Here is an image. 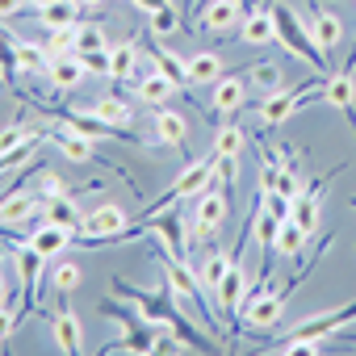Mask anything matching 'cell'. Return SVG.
Returning a JSON list of instances; mask_svg holds the SVG:
<instances>
[{
	"label": "cell",
	"instance_id": "e575fe53",
	"mask_svg": "<svg viewBox=\"0 0 356 356\" xmlns=\"http://www.w3.org/2000/svg\"><path fill=\"white\" fill-rule=\"evenodd\" d=\"M47 214H51V222H63V227H72V231H80V210H76V202L63 193V197H55V202H47Z\"/></svg>",
	"mask_w": 356,
	"mask_h": 356
},
{
	"label": "cell",
	"instance_id": "c3c4849f",
	"mask_svg": "<svg viewBox=\"0 0 356 356\" xmlns=\"http://www.w3.org/2000/svg\"><path fill=\"white\" fill-rule=\"evenodd\" d=\"M80 5H84V9H101V5H105V0H80Z\"/></svg>",
	"mask_w": 356,
	"mask_h": 356
},
{
	"label": "cell",
	"instance_id": "5b68a950",
	"mask_svg": "<svg viewBox=\"0 0 356 356\" xmlns=\"http://www.w3.org/2000/svg\"><path fill=\"white\" fill-rule=\"evenodd\" d=\"M214 181H218V176H214V155H210V159H193L181 176H176V185H172L163 197H155V202L147 206L143 218H151V214H159V210H168V206H176V202H185V197H197V193L210 189Z\"/></svg>",
	"mask_w": 356,
	"mask_h": 356
},
{
	"label": "cell",
	"instance_id": "f907efd6",
	"mask_svg": "<svg viewBox=\"0 0 356 356\" xmlns=\"http://www.w3.org/2000/svg\"><path fill=\"white\" fill-rule=\"evenodd\" d=\"M0 38H5V30H0Z\"/></svg>",
	"mask_w": 356,
	"mask_h": 356
},
{
	"label": "cell",
	"instance_id": "e0dca14e",
	"mask_svg": "<svg viewBox=\"0 0 356 356\" xmlns=\"http://www.w3.org/2000/svg\"><path fill=\"white\" fill-rule=\"evenodd\" d=\"M130 88H134V97L143 101V105H168V97L176 92V84L155 67V72H143V76H134L130 80Z\"/></svg>",
	"mask_w": 356,
	"mask_h": 356
},
{
	"label": "cell",
	"instance_id": "8d00e7d4",
	"mask_svg": "<svg viewBox=\"0 0 356 356\" xmlns=\"http://www.w3.org/2000/svg\"><path fill=\"white\" fill-rule=\"evenodd\" d=\"M92 113L105 118V122H113V126H130V105L118 101V97H101V101L92 105Z\"/></svg>",
	"mask_w": 356,
	"mask_h": 356
},
{
	"label": "cell",
	"instance_id": "816d5d0a",
	"mask_svg": "<svg viewBox=\"0 0 356 356\" xmlns=\"http://www.w3.org/2000/svg\"><path fill=\"white\" fill-rule=\"evenodd\" d=\"M0 72H5V63H0Z\"/></svg>",
	"mask_w": 356,
	"mask_h": 356
},
{
	"label": "cell",
	"instance_id": "8fae6325",
	"mask_svg": "<svg viewBox=\"0 0 356 356\" xmlns=\"http://www.w3.org/2000/svg\"><path fill=\"white\" fill-rule=\"evenodd\" d=\"M47 210V202L34 189H13L9 197H0V227H26Z\"/></svg>",
	"mask_w": 356,
	"mask_h": 356
},
{
	"label": "cell",
	"instance_id": "f546056e",
	"mask_svg": "<svg viewBox=\"0 0 356 356\" xmlns=\"http://www.w3.org/2000/svg\"><path fill=\"white\" fill-rule=\"evenodd\" d=\"M227 268H231V256L227 252H218V248H210V256L202 260V268H197V277H202V285L214 293L218 285H222V277H227Z\"/></svg>",
	"mask_w": 356,
	"mask_h": 356
},
{
	"label": "cell",
	"instance_id": "4fadbf2b",
	"mask_svg": "<svg viewBox=\"0 0 356 356\" xmlns=\"http://www.w3.org/2000/svg\"><path fill=\"white\" fill-rule=\"evenodd\" d=\"M239 38H243L248 47H268V42H277L273 9H268V5H264V9H248L243 22H239Z\"/></svg>",
	"mask_w": 356,
	"mask_h": 356
},
{
	"label": "cell",
	"instance_id": "ba28073f",
	"mask_svg": "<svg viewBox=\"0 0 356 356\" xmlns=\"http://www.w3.org/2000/svg\"><path fill=\"white\" fill-rule=\"evenodd\" d=\"M126 227H130V214H126L122 206L105 202V206H97L92 214H84V222H80V231H76V248H92L97 239H109V235H118V231H126Z\"/></svg>",
	"mask_w": 356,
	"mask_h": 356
},
{
	"label": "cell",
	"instance_id": "bcb514c9",
	"mask_svg": "<svg viewBox=\"0 0 356 356\" xmlns=\"http://www.w3.org/2000/svg\"><path fill=\"white\" fill-rule=\"evenodd\" d=\"M130 5H134V9H143V13H155L159 5H168V0H130Z\"/></svg>",
	"mask_w": 356,
	"mask_h": 356
},
{
	"label": "cell",
	"instance_id": "8992f818",
	"mask_svg": "<svg viewBox=\"0 0 356 356\" xmlns=\"http://www.w3.org/2000/svg\"><path fill=\"white\" fill-rule=\"evenodd\" d=\"M323 92V84L318 80H306V84H293V88H277V92H268V101L260 105V122L264 126H277V122H285V118H293L306 101H314Z\"/></svg>",
	"mask_w": 356,
	"mask_h": 356
},
{
	"label": "cell",
	"instance_id": "f35d334b",
	"mask_svg": "<svg viewBox=\"0 0 356 356\" xmlns=\"http://www.w3.org/2000/svg\"><path fill=\"white\" fill-rule=\"evenodd\" d=\"M34 193H38L42 202H55V197H63V193H67V189H63V176H59V172H42Z\"/></svg>",
	"mask_w": 356,
	"mask_h": 356
},
{
	"label": "cell",
	"instance_id": "681fc988",
	"mask_svg": "<svg viewBox=\"0 0 356 356\" xmlns=\"http://www.w3.org/2000/svg\"><path fill=\"white\" fill-rule=\"evenodd\" d=\"M9 302V293H5V277H0V306H5Z\"/></svg>",
	"mask_w": 356,
	"mask_h": 356
},
{
	"label": "cell",
	"instance_id": "83f0119b",
	"mask_svg": "<svg viewBox=\"0 0 356 356\" xmlns=\"http://www.w3.org/2000/svg\"><path fill=\"white\" fill-rule=\"evenodd\" d=\"M222 76V59L214 55V51H197L193 59H189V80L193 84H214Z\"/></svg>",
	"mask_w": 356,
	"mask_h": 356
},
{
	"label": "cell",
	"instance_id": "7c38bea8",
	"mask_svg": "<svg viewBox=\"0 0 356 356\" xmlns=\"http://www.w3.org/2000/svg\"><path fill=\"white\" fill-rule=\"evenodd\" d=\"M243 13H248L243 0H210V5L202 9V17H197V26H202V30H210V34H222V30L239 26V22H243Z\"/></svg>",
	"mask_w": 356,
	"mask_h": 356
},
{
	"label": "cell",
	"instance_id": "6da1fadb",
	"mask_svg": "<svg viewBox=\"0 0 356 356\" xmlns=\"http://www.w3.org/2000/svg\"><path fill=\"white\" fill-rule=\"evenodd\" d=\"M348 323H356V302H348V306H339V310H323V314H314V318H306L302 327H293L281 343H277V352L281 356H298V352H323V339H331L335 331H343Z\"/></svg>",
	"mask_w": 356,
	"mask_h": 356
},
{
	"label": "cell",
	"instance_id": "30bf717a",
	"mask_svg": "<svg viewBox=\"0 0 356 356\" xmlns=\"http://www.w3.org/2000/svg\"><path fill=\"white\" fill-rule=\"evenodd\" d=\"M47 256L34 243H17V273H22V314H34L38 306V281H42Z\"/></svg>",
	"mask_w": 356,
	"mask_h": 356
},
{
	"label": "cell",
	"instance_id": "44dd1931",
	"mask_svg": "<svg viewBox=\"0 0 356 356\" xmlns=\"http://www.w3.org/2000/svg\"><path fill=\"white\" fill-rule=\"evenodd\" d=\"M155 138L163 147H185L189 138V126H185V113H176L168 105H155Z\"/></svg>",
	"mask_w": 356,
	"mask_h": 356
},
{
	"label": "cell",
	"instance_id": "60d3db41",
	"mask_svg": "<svg viewBox=\"0 0 356 356\" xmlns=\"http://www.w3.org/2000/svg\"><path fill=\"white\" fill-rule=\"evenodd\" d=\"M76 26H80V22H76ZM76 26L51 30V59H55V55H67V51H76Z\"/></svg>",
	"mask_w": 356,
	"mask_h": 356
},
{
	"label": "cell",
	"instance_id": "2e32d148",
	"mask_svg": "<svg viewBox=\"0 0 356 356\" xmlns=\"http://www.w3.org/2000/svg\"><path fill=\"white\" fill-rule=\"evenodd\" d=\"M30 243L51 260V256H59L63 248H72V243H76V231H72V227H63V222H51V218H47V222H38V227H34Z\"/></svg>",
	"mask_w": 356,
	"mask_h": 356
},
{
	"label": "cell",
	"instance_id": "d6986e66",
	"mask_svg": "<svg viewBox=\"0 0 356 356\" xmlns=\"http://www.w3.org/2000/svg\"><path fill=\"white\" fill-rule=\"evenodd\" d=\"M243 289H248V273H243L239 264H231V268H227V277H222V285L214 289V298H218V306H222V314H231L235 323H239V306H243Z\"/></svg>",
	"mask_w": 356,
	"mask_h": 356
},
{
	"label": "cell",
	"instance_id": "7bdbcfd3",
	"mask_svg": "<svg viewBox=\"0 0 356 356\" xmlns=\"http://www.w3.org/2000/svg\"><path fill=\"white\" fill-rule=\"evenodd\" d=\"M80 59H84L88 76H109V47H105V51H84Z\"/></svg>",
	"mask_w": 356,
	"mask_h": 356
},
{
	"label": "cell",
	"instance_id": "7dc6e473",
	"mask_svg": "<svg viewBox=\"0 0 356 356\" xmlns=\"http://www.w3.org/2000/svg\"><path fill=\"white\" fill-rule=\"evenodd\" d=\"M42 5H55V0H30V9H34V13H38Z\"/></svg>",
	"mask_w": 356,
	"mask_h": 356
},
{
	"label": "cell",
	"instance_id": "ab89813d",
	"mask_svg": "<svg viewBox=\"0 0 356 356\" xmlns=\"http://www.w3.org/2000/svg\"><path fill=\"white\" fill-rule=\"evenodd\" d=\"M260 197H264V210H268L277 222L293 218V197H285V193H260Z\"/></svg>",
	"mask_w": 356,
	"mask_h": 356
},
{
	"label": "cell",
	"instance_id": "9c48e42d",
	"mask_svg": "<svg viewBox=\"0 0 356 356\" xmlns=\"http://www.w3.org/2000/svg\"><path fill=\"white\" fill-rule=\"evenodd\" d=\"M281 314H285V293H252V298H243V306H239V323L243 327H256V331H273L277 323H281Z\"/></svg>",
	"mask_w": 356,
	"mask_h": 356
},
{
	"label": "cell",
	"instance_id": "277c9868",
	"mask_svg": "<svg viewBox=\"0 0 356 356\" xmlns=\"http://www.w3.org/2000/svg\"><path fill=\"white\" fill-rule=\"evenodd\" d=\"M101 310L109 314V318H118L122 323V339L118 343H109L105 352H155V339H159V331H155V323H147L143 314H134V310H126V306H118V302H101Z\"/></svg>",
	"mask_w": 356,
	"mask_h": 356
},
{
	"label": "cell",
	"instance_id": "4dcf8cb0",
	"mask_svg": "<svg viewBox=\"0 0 356 356\" xmlns=\"http://www.w3.org/2000/svg\"><path fill=\"white\" fill-rule=\"evenodd\" d=\"M306 243H310V235H306L293 218H285V222L277 227V252H281V256H302Z\"/></svg>",
	"mask_w": 356,
	"mask_h": 356
},
{
	"label": "cell",
	"instance_id": "d4e9b609",
	"mask_svg": "<svg viewBox=\"0 0 356 356\" xmlns=\"http://www.w3.org/2000/svg\"><path fill=\"white\" fill-rule=\"evenodd\" d=\"M147 55L155 59V67H159L176 88H189V84H193V80H189V59H176V55H168V51H163V47H155V42L147 47Z\"/></svg>",
	"mask_w": 356,
	"mask_h": 356
},
{
	"label": "cell",
	"instance_id": "836d02e7",
	"mask_svg": "<svg viewBox=\"0 0 356 356\" xmlns=\"http://www.w3.org/2000/svg\"><path fill=\"white\" fill-rule=\"evenodd\" d=\"M252 84H260V88H268V92H277V88H285V76H281V67L277 63H252L248 72H243Z\"/></svg>",
	"mask_w": 356,
	"mask_h": 356
},
{
	"label": "cell",
	"instance_id": "9a60e30c",
	"mask_svg": "<svg viewBox=\"0 0 356 356\" xmlns=\"http://www.w3.org/2000/svg\"><path fill=\"white\" fill-rule=\"evenodd\" d=\"M323 101L335 105V109H343V113L352 118V126H356V80H352L348 72L323 76Z\"/></svg>",
	"mask_w": 356,
	"mask_h": 356
},
{
	"label": "cell",
	"instance_id": "74e56055",
	"mask_svg": "<svg viewBox=\"0 0 356 356\" xmlns=\"http://www.w3.org/2000/svg\"><path fill=\"white\" fill-rule=\"evenodd\" d=\"M109 42H105V30L101 26H88V22H80L76 26V55H84V51H105Z\"/></svg>",
	"mask_w": 356,
	"mask_h": 356
},
{
	"label": "cell",
	"instance_id": "52a82bcc",
	"mask_svg": "<svg viewBox=\"0 0 356 356\" xmlns=\"http://www.w3.org/2000/svg\"><path fill=\"white\" fill-rule=\"evenodd\" d=\"M227 214H231V197H227V189L214 181L210 189L197 193V206H193V231H197V239L218 235L222 222H227Z\"/></svg>",
	"mask_w": 356,
	"mask_h": 356
},
{
	"label": "cell",
	"instance_id": "ffe728a7",
	"mask_svg": "<svg viewBox=\"0 0 356 356\" xmlns=\"http://www.w3.org/2000/svg\"><path fill=\"white\" fill-rule=\"evenodd\" d=\"M55 343H59V352H67V356L84 352V331H80V318H76V310L67 306V298H63V306H59V314H55Z\"/></svg>",
	"mask_w": 356,
	"mask_h": 356
},
{
	"label": "cell",
	"instance_id": "ee69618b",
	"mask_svg": "<svg viewBox=\"0 0 356 356\" xmlns=\"http://www.w3.org/2000/svg\"><path fill=\"white\" fill-rule=\"evenodd\" d=\"M17 331V318H13V306L5 302V306H0V348H5L9 343V335Z\"/></svg>",
	"mask_w": 356,
	"mask_h": 356
},
{
	"label": "cell",
	"instance_id": "cb8c5ba5",
	"mask_svg": "<svg viewBox=\"0 0 356 356\" xmlns=\"http://www.w3.org/2000/svg\"><path fill=\"white\" fill-rule=\"evenodd\" d=\"M80 13H84L80 0H55V5L38 9V22H42V30H63V26H76Z\"/></svg>",
	"mask_w": 356,
	"mask_h": 356
},
{
	"label": "cell",
	"instance_id": "f6af8a7d",
	"mask_svg": "<svg viewBox=\"0 0 356 356\" xmlns=\"http://www.w3.org/2000/svg\"><path fill=\"white\" fill-rule=\"evenodd\" d=\"M30 9V0H0V17H17Z\"/></svg>",
	"mask_w": 356,
	"mask_h": 356
},
{
	"label": "cell",
	"instance_id": "d6a6232c",
	"mask_svg": "<svg viewBox=\"0 0 356 356\" xmlns=\"http://www.w3.org/2000/svg\"><path fill=\"white\" fill-rule=\"evenodd\" d=\"M51 281H55V289H59V298H72V293L80 289V281H84V273H80V264H72V260H63V264H55V273H51Z\"/></svg>",
	"mask_w": 356,
	"mask_h": 356
},
{
	"label": "cell",
	"instance_id": "ac0fdd59",
	"mask_svg": "<svg viewBox=\"0 0 356 356\" xmlns=\"http://www.w3.org/2000/svg\"><path fill=\"white\" fill-rule=\"evenodd\" d=\"M243 97H248L243 76H218L214 88H210V109H214V113H235V109L243 105Z\"/></svg>",
	"mask_w": 356,
	"mask_h": 356
},
{
	"label": "cell",
	"instance_id": "4316f807",
	"mask_svg": "<svg viewBox=\"0 0 356 356\" xmlns=\"http://www.w3.org/2000/svg\"><path fill=\"white\" fill-rule=\"evenodd\" d=\"M59 147H63V155L76 159V163L97 159V138H88V134H80V130H63V134H59Z\"/></svg>",
	"mask_w": 356,
	"mask_h": 356
},
{
	"label": "cell",
	"instance_id": "7a4b0ae2",
	"mask_svg": "<svg viewBox=\"0 0 356 356\" xmlns=\"http://www.w3.org/2000/svg\"><path fill=\"white\" fill-rule=\"evenodd\" d=\"M159 268H163V281L172 285V293L181 298V302H189L193 310H197V318L210 327V331H218V323H214V314H210V289L202 285V277L181 260V256H159Z\"/></svg>",
	"mask_w": 356,
	"mask_h": 356
},
{
	"label": "cell",
	"instance_id": "3957f363",
	"mask_svg": "<svg viewBox=\"0 0 356 356\" xmlns=\"http://www.w3.org/2000/svg\"><path fill=\"white\" fill-rule=\"evenodd\" d=\"M268 9H273V22H277V42H281L289 55H298L302 63H310L314 72H327V55L318 51L314 34H310V30H302L298 13H293L289 5H281V0H273Z\"/></svg>",
	"mask_w": 356,
	"mask_h": 356
},
{
	"label": "cell",
	"instance_id": "b9f144b4",
	"mask_svg": "<svg viewBox=\"0 0 356 356\" xmlns=\"http://www.w3.org/2000/svg\"><path fill=\"white\" fill-rule=\"evenodd\" d=\"M26 138H38V130L34 126H5V130H0V151H13Z\"/></svg>",
	"mask_w": 356,
	"mask_h": 356
},
{
	"label": "cell",
	"instance_id": "d590c367",
	"mask_svg": "<svg viewBox=\"0 0 356 356\" xmlns=\"http://www.w3.org/2000/svg\"><path fill=\"white\" fill-rule=\"evenodd\" d=\"M181 30V13H176V5L168 0V5H159L155 13H151V34L155 38H168V34H176Z\"/></svg>",
	"mask_w": 356,
	"mask_h": 356
},
{
	"label": "cell",
	"instance_id": "f1b7e54d",
	"mask_svg": "<svg viewBox=\"0 0 356 356\" xmlns=\"http://www.w3.org/2000/svg\"><path fill=\"white\" fill-rule=\"evenodd\" d=\"M293 222H298L306 235H314V231H318V189H314V193L306 189V193H298V197H293Z\"/></svg>",
	"mask_w": 356,
	"mask_h": 356
},
{
	"label": "cell",
	"instance_id": "5bb4252c",
	"mask_svg": "<svg viewBox=\"0 0 356 356\" xmlns=\"http://www.w3.org/2000/svg\"><path fill=\"white\" fill-rule=\"evenodd\" d=\"M47 76H51V84H55L59 92H72V88L84 84L88 67H84V59H80L76 51H67V55H55V59L47 63Z\"/></svg>",
	"mask_w": 356,
	"mask_h": 356
},
{
	"label": "cell",
	"instance_id": "603a6c76",
	"mask_svg": "<svg viewBox=\"0 0 356 356\" xmlns=\"http://www.w3.org/2000/svg\"><path fill=\"white\" fill-rule=\"evenodd\" d=\"M310 34H314L318 51H323V55H331V51L339 47V38H343V26H339V17H335V13L314 9V17H310Z\"/></svg>",
	"mask_w": 356,
	"mask_h": 356
},
{
	"label": "cell",
	"instance_id": "f5cc1de1",
	"mask_svg": "<svg viewBox=\"0 0 356 356\" xmlns=\"http://www.w3.org/2000/svg\"><path fill=\"white\" fill-rule=\"evenodd\" d=\"M243 5H252V0H243Z\"/></svg>",
	"mask_w": 356,
	"mask_h": 356
},
{
	"label": "cell",
	"instance_id": "484cf974",
	"mask_svg": "<svg viewBox=\"0 0 356 356\" xmlns=\"http://www.w3.org/2000/svg\"><path fill=\"white\" fill-rule=\"evenodd\" d=\"M9 47H13V59H17V72L22 76H34V72H42L51 59L34 47V42H26V38H9Z\"/></svg>",
	"mask_w": 356,
	"mask_h": 356
},
{
	"label": "cell",
	"instance_id": "7402d4cb",
	"mask_svg": "<svg viewBox=\"0 0 356 356\" xmlns=\"http://www.w3.org/2000/svg\"><path fill=\"white\" fill-rule=\"evenodd\" d=\"M134 76H138V51H134V38H130V42H113V47H109V80L130 84Z\"/></svg>",
	"mask_w": 356,
	"mask_h": 356
},
{
	"label": "cell",
	"instance_id": "1f68e13d",
	"mask_svg": "<svg viewBox=\"0 0 356 356\" xmlns=\"http://www.w3.org/2000/svg\"><path fill=\"white\" fill-rule=\"evenodd\" d=\"M243 147H248V130L243 126H218V134H214V151L218 155H243Z\"/></svg>",
	"mask_w": 356,
	"mask_h": 356
}]
</instances>
